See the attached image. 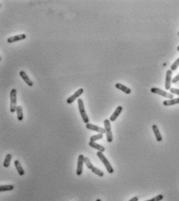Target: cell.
Here are the masks:
<instances>
[{
    "mask_svg": "<svg viewBox=\"0 0 179 201\" xmlns=\"http://www.w3.org/2000/svg\"><path fill=\"white\" fill-rule=\"evenodd\" d=\"M78 109H79V112L83 120V122H85V124L89 123V118L88 117L86 112L85 109V105H84V102L82 98H78Z\"/></svg>",
    "mask_w": 179,
    "mask_h": 201,
    "instance_id": "6da1fadb",
    "label": "cell"
},
{
    "mask_svg": "<svg viewBox=\"0 0 179 201\" xmlns=\"http://www.w3.org/2000/svg\"><path fill=\"white\" fill-rule=\"evenodd\" d=\"M17 99H16V90L12 89L10 91V112L14 113L16 112V103H17Z\"/></svg>",
    "mask_w": 179,
    "mask_h": 201,
    "instance_id": "7a4b0ae2",
    "label": "cell"
},
{
    "mask_svg": "<svg viewBox=\"0 0 179 201\" xmlns=\"http://www.w3.org/2000/svg\"><path fill=\"white\" fill-rule=\"evenodd\" d=\"M97 156L99 158V159L102 161V162L103 164H104L105 167L106 168V170L108 171V173L110 174L113 173V172H114V169H113V167L111 166V164H110V162H109V160L105 158V156L104 155H103V153L102 152H97Z\"/></svg>",
    "mask_w": 179,
    "mask_h": 201,
    "instance_id": "3957f363",
    "label": "cell"
},
{
    "mask_svg": "<svg viewBox=\"0 0 179 201\" xmlns=\"http://www.w3.org/2000/svg\"><path fill=\"white\" fill-rule=\"evenodd\" d=\"M105 130V134H106V140L108 142H112L113 140V136H112V130H111V124H110V119H105L104 121Z\"/></svg>",
    "mask_w": 179,
    "mask_h": 201,
    "instance_id": "277c9868",
    "label": "cell"
},
{
    "mask_svg": "<svg viewBox=\"0 0 179 201\" xmlns=\"http://www.w3.org/2000/svg\"><path fill=\"white\" fill-rule=\"evenodd\" d=\"M150 91H151L152 93H154V94H159V95H161L162 97H166V98H168V99H173V98H174L173 94L165 91L164 90L157 88V87H152L151 89H150Z\"/></svg>",
    "mask_w": 179,
    "mask_h": 201,
    "instance_id": "5b68a950",
    "label": "cell"
},
{
    "mask_svg": "<svg viewBox=\"0 0 179 201\" xmlns=\"http://www.w3.org/2000/svg\"><path fill=\"white\" fill-rule=\"evenodd\" d=\"M85 157L83 155H79L78 158V164H77V170H76V174L77 176H80L82 174L83 171V165L85 163Z\"/></svg>",
    "mask_w": 179,
    "mask_h": 201,
    "instance_id": "8992f818",
    "label": "cell"
},
{
    "mask_svg": "<svg viewBox=\"0 0 179 201\" xmlns=\"http://www.w3.org/2000/svg\"><path fill=\"white\" fill-rule=\"evenodd\" d=\"M83 92H84V89H83V88H79L78 90H77V91L75 92V94H72L71 96H70V97L67 98V104H71V103H73V102H75V100L77 99V98H78V97H79L82 94H83Z\"/></svg>",
    "mask_w": 179,
    "mask_h": 201,
    "instance_id": "52a82bcc",
    "label": "cell"
},
{
    "mask_svg": "<svg viewBox=\"0 0 179 201\" xmlns=\"http://www.w3.org/2000/svg\"><path fill=\"white\" fill-rule=\"evenodd\" d=\"M172 70H167L166 72V78H165V89L166 90H170L172 87H171V85H172Z\"/></svg>",
    "mask_w": 179,
    "mask_h": 201,
    "instance_id": "ba28073f",
    "label": "cell"
},
{
    "mask_svg": "<svg viewBox=\"0 0 179 201\" xmlns=\"http://www.w3.org/2000/svg\"><path fill=\"white\" fill-rule=\"evenodd\" d=\"M85 127H86L88 129H89V130L95 131V132H98L99 133H101V134L105 133V129H102V127L97 126V125H95L93 124L88 123V124H86Z\"/></svg>",
    "mask_w": 179,
    "mask_h": 201,
    "instance_id": "9c48e42d",
    "label": "cell"
},
{
    "mask_svg": "<svg viewBox=\"0 0 179 201\" xmlns=\"http://www.w3.org/2000/svg\"><path fill=\"white\" fill-rule=\"evenodd\" d=\"M27 38V36L26 34H19L16 35V36H14V37H11L8 38L7 39V42L8 43H14V42H17V41H20V40H25Z\"/></svg>",
    "mask_w": 179,
    "mask_h": 201,
    "instance_id": "30bf717a",
    "label": "cell"
},
{
    "mask_svg": "<svg viewBox=\"0 0 179 201\" xmlns=\"http://www.w3.org/2000/svg\"><path fill=\"white\" fill-rule=\"evenodd\" d=\"M20 77H22V79L25 81V83L28 85V86L32 87L33 85V82L32 81V80L30 79V77H28L27 74H26L25 71H23V70L20 71Z\"/></svg>",
    "mask_w": 179,
    "mask_h": 201,
    "instance_id": "8fae6325",
    "label": "cell"
},
{
    "mask_svg": "<svg viewBox=\"0 0 179 201\" xmlns=\"http://www.w3.org/2000/svg\"><path fill=\"white\" fill-rule=\"evenodd\" d=\"M123 111V107L122 106H118V107L116 108V110L114 111V112L112 113V114L110 116V122H115L116 118L119 117V115L120 114V113L122 112Z\"/></svg>",
    "mask_w": 179,
    "mask_h": 201,
    "instance_id": "7c38bea8",
    "label": "cell"
},
{
    "mask_svg": "<svg viewBox=\"0 0 179 201\" xmlns=\"http://www.w3.org/2000/svg\"><path fill=\"white\" fill-rule=\"evenodd\" d=\"M115 86H116V87L117 89L122 91L123 92H124V93H126V94H129L131 93V89H130L129 87H127L126 85H122V84H120V83H117V84H116Z\"/></svg>",
    "mask_w": 179,
    "mask_h": 201,
    "instance_id": "4fadbf2b",
    "label": "cell"
},
{
    "mask_svg": "<svg viewBox=\"0 0 179 201\" xmlns=\"http://www.w3.org/2000/svg\"><path fill=\"white\" fill-rule=\"evenodd\" d=\"M88 145H89L91 147H92V148L97 149L99 152H105V150L104 146H102L98 144V143H95V141H90L89 142H88Z\"/></svg>",
    "mask_w": 179,
    "mask_h": 201,
    "instance_id": "5bb4252c",
    "label": "cell"
},
{
    "mask_svg": "<svg viewBox=\"0 0 179 201\" xmlns=\"http://www.w3.org/2000/svg\"><path fill=\"white\" fill-rule=\"evenodd\" d=\"M152 129H153V131H154V135H155V137H156L157 141H162V136H161V133H160L158 127H157L156 125H152Z\"/></svg>",
    "mask_w": 179,
    "mask_h": 201,
    "instance_id": "9a60e30c",
    "label": "cell"
},
{
    "mask_svg": "<svg viewBox=\"0 0 179 201\" xmlns=\"http://www.w3.org/2000/svg\"><path fill=\"white\" fill-rule=\"evenodd\" d=\"M179 104V97L178 98H173V99L166 100L163 102V104L164 106H172L174 104Z\"/></svg>",
    "mask_w": 179,
    "mask_h": 201,
    "instance_id": "2e32d148",
    "label": "cell"
},
{
    "mask_svg": "<svg viewBox=\"0 0 179 201\" xmlns=\"http://www.w3.org/2000/svg\"><path fill=\"white\" fill-rule=\"evenodd\" d=\"M14 165H15L16 169L17 170L19 175H20V176H23L25 173H24V170L22 169V167L21 166V164H20V161H19V160H15Z\"/></svg>",
    "mask_w": 179,
    "mask_h": 201,
    "instance_id": "e0dca14e",
    "label": "cell"
},
{
    "mask_svg": "<svg viewBox=\"0 0 179 201\" xmlns=\"http://www.w3.org/2000/svg\"><path fill=\"white\" fill-rule=\"evenodd\" d=\"M16 113H17L18 120L19 121H22V119H23V113H22V108L21 106H17Z\"/></svg>",
    "mask_w": 179,
    "mask_h": 201,
    "instance_id": "ac0fdd59",
    "label": "cell"
},
{
    "mask_svg": "<svg viewBox=\"0 0 179 201\" xmlns=\"http://www.w3.org/2000/svg\"><path fill=\"white\" fill-rule=\"evenodd\" d=\"M11 159H12V156H11V154L6 155V156H5V160H4V162H3V166L5 167V168H7V167L10 166Z\"/></svg>",
    "mask_w": 179,
    "mask_h": 201,
    "instance_id": "d6986e66",
    "label": "cell"
},
{
    "mask_svg": "<svg viewBox=\"0 0 179 201\" xmlns=\"http://www.w3.org/2000/svg\"><path fill=\"white\" fill-rule=\"evenodd\" d=\"M13 189H14V186L13 185H5V186H0V191H10V190H13Z\"/></svg>",
    "mask_w": 179,
    "mask_h": 201,
    "instance_id": "ffe728a7",
    "label": "cell"
},
{
    "mask_svg": "<svg viewBox=\"0 0 179 201\" xmlns=\"http://www.w3.org/2000/svg\"><path fill=\"white\" fill-rule=\"evenodd\" d=\"M91 170H92V172L93 173L96 174V175H98V176H100V177L104 176V173H103V172H102L101 169H98V168H96V167L93 166Z\"/></svg>",
    "mask_w": 179,
    "mask_h": 201,
    "instance_id": "44dd1931",
    "label": "cell"
},
{
    "mask_svg": "<svg viewBox=\"0 0 179 201\" xmlns=\"http://www.w3.org/2000/svg\"><path fill=\"white\" fill-rule=\"evenodd\" d=\"M102 138H103V134L99 133V134H97L95 135H93V136L91 137V138H90V141H97V140H99V139H102Z\"/></svg>",
    "mask_w": 179,
    "mask_h": 201,
    "instance_id": "7402d4cb",
    "label": "cell"
},
{
    "mask_svg": "<svg viewBox=\"0 0 179 201\" xmlns=\"http://www.w3.org/2000/svg\"><path fill=\"white\" fill-rule=\"evenodd\" d=\"M178 66H179V57H178V58L175 61H174L173 64H172V65H171V70H172V71H174V70H177V68L178 67Z\"/></svg>",
    "mask_w": 179,
    "mask_h": 201,
    "instance_id": "603a6c76",
    "label": "cell"
},
{
    "mask_svg": "<svg viewBox=\"0 0 179 201\" xmlns=\"http://www.w3.org/2000/svg\"><path fill=\"white\" fill-rule=\"evenodd\" d=\"M85 164L86 165V166H87L88 168L90 169V170L92 169L93 165L92 164V162H91V161L89 160V159H88V158H87V157H85Z\"/></svg>",
    "mask_w": 179,
    "mask_h": 201,
    "instance_id": "cb8c5ba5",
    "label": "cell"
},
{
    "mask_svg": "<svg viewBox=\"0 0 179 201\" xmlns=\"http://www.w3.org/2000/svg\"><path fill=\"white\" fill-rule=\"evenodd\" d=\"M163 198H164L163 195L159 194V195H157V196H155V197H154V198H152L151 201H161V200H163Z\"/></svg>",
    "mask_w": 179,
    "mask_h": 201,
    "instance_id": "d4e9b609",
    "label": "cell"
},
{
    "mask_svg": "<svg viewBox=\"0 0 179 201\" xmlns=\"http://www.w3.org/2000/svg\"><path fill=\"white\" fill-rule=\"evenodd\" d=\"M170 92H171V94H178V95H179V89H178V88H174V87H172L171 89L169 90Z\"/></svg>",
    "mask_w": 179,
    "mask_h": 201,
    "instance_id": "484cf974",
    "label": "cell"
},
{
    "mask_svg": "<svg viewBox=\"0 0 179 201\" xmlns=\"http://www.w3.org/2000/svg\"><path fill=\"white\" fill-rule=\"evenodd\" d=\"M178 81H179V74H177L176 76L172 79V83H173V84H176Z\"/></svg>",
    "mask_w": 179,
    "mask_h": 201,
    "instance_id": "4316f807",
    "label": "cell"
},
{
    "mask_svg": "<svg viewBox=\"0 0 179 201\" xmlns=\"http://www.w3.org/2000/svg\"><path fill=\"white\" fill-rule=\"evenodd\" d=\"M129 201H138V197L137 196H134L132 199H130Z\"/></svg>",
    "mask_w": 179,
    "mask_h": 201,
    "instance_id": "83f0119b",
    "label": "cell"
},
{
    "mask_svg": "<svg viewBox=\"0 0 179 201\" xmlns=\"http://www.w3.org/2000/svg\"><path fill=\"white\" fill-rule=\"evenodd\" d=\"M96 201H102V200H101L100 199H97V200H96Z\"/></svg>",
    "mask_w": 179,
    "mask_h": 201,
    "instance_id": "f1b7e54d",
    "label": "cell"
},
{
    "mask_svg": "<svg viewBox=\"0 0 179 201\" xmlns=\"http://www.w3.org/2000/svg\"><path fill=\"white\" fill-rule=\"evenodd\" d=\"M177 50H178V51H179V46L178 47H177Z\"/></svg>",
    "mask_w": 179,
    "mask_h": 201,
    "instance_id": "f546056e",
    "label": "cell"
},
{
    "mask_svg": "<svg viewBox=\"0 0 179 201\" xmlns=\"http://www.w3.org/2000/svg\"><path fill=\"white\" fill-rule=\"evenodd\" d=\"M145 201H151V199H150V200H145Z\"/></svg>",
    "mask_w": 179,
    "mask_h": 201,
    "instance_id": "4dcf8cb0",
    "label": "cell"
},
{
    "mask_svg": "<svg viewBox=\"0 0 179 201\" xmlns=\"http://www.w3.org/2000/svg\"><path fill=\"white\" fill-rule=\"evenodd\" d=\"M178 36H179V32H178Z\"/></svg>",
    "mask_w": 179,
    "mask_h": 201,
    "instance_id": "1f68e13d",
    "label": "cell"
}]
</instances>
